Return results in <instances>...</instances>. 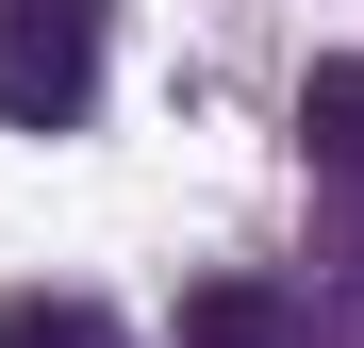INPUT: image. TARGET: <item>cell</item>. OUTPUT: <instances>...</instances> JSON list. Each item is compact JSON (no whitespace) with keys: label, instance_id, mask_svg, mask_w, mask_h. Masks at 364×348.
<instances>
[{"label":"cell","instance_id":"2","mask_svg":"<svg viewBox=\"0 0 364 348\" xmlns=\"http://www.w3.org/2000/svg\"><path fill=\"white\" fill-rule=\"evenodd\" d=\"M298 149H315V166H364V67H348V50L298 83Z\"/></svg>","mask_w":364,"mask_h":348},{"label":"cell","instance_id":"3","mask_svg":"<svg viewBox=\"0 0 364 348\" xmlns=\"http://www.w3.org/2000/svg\"><path fill=\"white\" fill-rule=\"evenodd\" d=\"M199 348H282L298 315H282V282H199V315H182Z\"/></svg>","mask_w":364,"mask_h":348},{"label":"cell","instance_id":"1","mask_svg":"<svg viewBox=\"0 0 364 348\" xmlns=\"http://www.w3.org/2000/svg\"><path fill=\"white\" fill-rule=\"evenodd\" d=\"M100 100V0H0V133H67Z\"/></svg>","mask_w":364,"mask_h":348},{"label":"cell","instance_id":"4","mask_svg":"<svg viewBox=\"0 0 364 348\" xmlns=\"http://www.w3.org/2000/svg\"><path fill=\"white\" fill-rule=\"evenodd\" d=\"M0 348H116L100 299H0Z\"/></svg>","mask_w":364,"mask_h":348}]
</instances>
